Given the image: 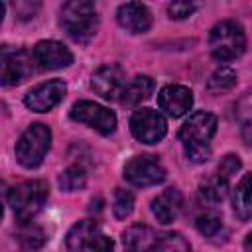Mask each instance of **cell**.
Returning <instances> with one entry per match:
<instances>
[{
	"label": "cell",
	"mask_w": 252,
	"mask_h": 252,
	"mask_svg": "<svg viewBox=\"0 0 252 252\" xmlns=\"http://www.w3.org/2000/svg\"><path fill=\"white\" fill-rule=\"evenodd\" d=\"M215 132H217L215 114L205 110L193 112L179 130V140L183 144L185 156L195 163L207 161L211 156V140Z\"/></svg>",
	"instance_id": "cell-1"
},
{
	"label": "cell",
	"mask_w": 252,
	"mask_h": 252,
	"mask_svg": "<svg viewBox=\"0 0 252 252\" xmlns=\"http://www.w3.org/2000/svg\"><path fill=\"white\" fill-rule=\"evenodd\" d=\"M59 26L77 43H87L93 39L98 28L96 6L89 0H71L61 6Z\"/></svg>",
	"instance_id": "cell-2"
},
{
	"label": "cell",
	"mask_w": 252,
	"mask_h": 252,
	"mask_svg": "<svg viewBox=\"0 0 252 252\" xmlns=\"http://www.w3.org/2000/svg\"><path fill=\"white\" fill-rule=\"evenodd\" d=\"M209 47L211 55L220 63H228L240 57L246 49V35L242 26L234 20H222L215 24L209 35Z\"/></svg>",
	"instance_id": "cell-3"
},
{
	"label": "cell",
	"mask_w": 252,
	"mask_h": 252,
	"mask_svg": "<svg viewBox=\"0 0 252 252\" xmlns=\"http://www.w3.org/2000/svg\"><path fill=\"white\" fill-rule=\"evenodd\" d=\"M49 195V187L41 179H32V181H22L14 185L8 191V203L20 222L32 220L43 207L45 199Z\"/></svg>",
	"instance_id": "cell-4"
},
{
	"label": "cell",
	"mask_w": 252,
	"mask_h": 252,
	"mask_svg": "<svg viewBox=\"0 0 252 252\" xmlns=\"http://www.w3.org/2000/svg\"><path fill=\"white\" fill-rule=\"evenodd\" d=\"M51 146V130L45 124H32L28 126L22 136L16 142V159L20 165L33 169L37 165H41L45 154L49 152Z\"/></svg>",
	"instance_id": "cell-5"
},
{
	"label": "cell",
	"mask_w": 252,
	"mask_h": 252,
	"mask_svg": "<svg viewBox=\"0 0 252 252\" xmlns=\"http://www.w3.org/2000/svg\"><path fill=\"white\" fill-rule=\"evenodd\" d=\"M65 244L69 252H112L114 250L112 238H108L102 232V228L91 219L79 220L77 224H73L71 230L67 232Z\"/></svg>",
	"instance_id": "cell-6"
},
{
	"label": "cell",
	"mask_w": 252,
	"mask_h": 252,
	"mask_svg": "<svg viewBox=\"0 0 252 252\" xmlns=\"http://www.w3.org/2000/svg\"><path fill=\"white\" fill-rule=\"evenodd\" d=\"M33 55L28 49L2 47L0 53V83L6 87L20 85L33 71Z\"/></svg>",
	"instance_id": "cell-7"
},
{
	"label": "cell",
	"mask_w": 252,
	"mask_h": 252,
	"mask_svg": "<svg viewBox=\"0 0 252 252\" xmlns=\"http://www.w3.org/2000/svg\"><path fill=\"white\" fill-rule=\"evenodd\" d=\"M165 167L156 156H134L124 165V179L138 187L158 185L165 179Z\"/></svg>",
	"instance_id": "cell-8"
},
{
	"label": "cell",
	"mask_w": 252,
	"mask_h": 252,
	"mask_svg": "<svg viewBox=\"0 0 252 252\" xmlns=\"http://www.w3.org/2000/svg\"><path fill=\"white\" fill-rule=\"evenodd\" d=\"M71 118L87 124L89 128L96 130L102 136H108L116 128V114L93 100H79L71 108Z\"/></svg>",
	"instance_id": "cell-9"
},
{
	"label": "cell",
	"mask_w": 252,
	"mask_h": 252,
	"mask_svg": "<svg viewBox=\"0 0 252 252\" xmlns=\"http://www.w3.org/2000/svg\"><path fill=\"white\" fill-rule=\"evenodd\" d=\"M130 130L142 144H158L167 134V122L158 110L140 108L130 118Z\"/></svg>",
	"instance_id": "cell-10"
},
{
	"label": "cell",
	"mask_w": 252,
	"mask_h": 252,
	"mask_svg": "<svg viewBox=\"0 0 252 252\" xmlns=\"http://www.w3.org/2000/svg\"><path fill=\"white\" fill-rule=\"evenodd\" d=\"M91 87L104 100H116V98H120V94H122V91L126 87L124 71L114 63L102 65L93 73Z\"/></svg>",
	"instance_id": "cell-11"
},
{
	"label": "cell",
	"mask_w": 252,
	"mask_h": 252,
	"mask_svg": "<svg viewBox=\"0 0 252 252\" xmlns=\"http://www.w3.org/2000/svg\"><path fill=\"white\" fill-rule=\"evenodd\" d=\"M67 93V87L61 79H51L47 83L37 85L24 96V104L33 112H49L57 106Z\"/></svg>",
	"instance_id": "cell-12"
},
{
	"label": "cell",
	"mask_w": 252,
	"mask_h": 252,
	"mask_svg": "<svg viewBox=\"0 0 252 252\" xmlns=\"http://www.w3.org/2000/svg\"><path fill=\"white\" fill-rule=\"evenodd\" d=\"M32 55L39 69H63L73 63V53L55 39H43L35 43Z\"/></svg>",
	"instance_id": "cell-13"
},
{
	"label": "cell",
	"mask_w": 252,
	"mask_h": 252,
	"mask_svg": "<svg viewBox=\"0 0 252 252\" xmlns=\"http://www.w3.org/2000/svg\"><path fill=\"white\" fill-rule=\"evenodd\" d=\"M158 104L167 116L179 118V116H183V114H187L191 110L193 93L183 85H167V87H163L159 91Z\"/></svg>",
	"instance_id": "cell-14"
},
{
	"label": "cell",
	"mask_w": 252,
	"mask_h": 252,
	"mask_svg": "<svg viewBox=\"0 0 252 252\" xmlns=\"http://www.w3.org/2000/svg\"><path fill=\"white\" fill-rule=\"evenodd\" d=\"M118 24L132 33H146L152 28V14L140 2H126L116 12Z\"/></svg>",
	"instance_id": "cell-15"
},
{
	"label": "cell",
	"mask_w": 252,
	"mask_h": 252,
	"mask_svg": "<svg viewBox=\"0 0 252 252\" xmlns=\"http://www.w3.org/2000/svg\"><path fill=\"white\" fill-rule=\"evenodd\" d=\"M183 207V195L175 187H167L163 193H159L152 201V213L161 224H169L179 217V211Z\"/></svg>",
	"instance_id": "cell-16"
},
{
	"label": "cell",
	"mask_w": 252,
	"mask_h": 252,
	"mask_svg": "<svg viewBox=\"0 0 252 252\" xmlns=\"http://www.w3.org/2000/svg\"><path fill=\"white\" fill-rule=\"evenodd\" d=\"M154 87L156 85H154V79L152 77H148V75H136V77H132L126 83V87H124V91L120 94V102L124 106H136V104H140L142 100H146L154 93Z\"/></svg>",
	"instance_id": "cell-17"
},
{
	"label": "cell",
	"mask_w": 252,
	"mask_h": 252,
	"mask_svg": "<svg viewBox=\"0 0 252 252\" xmlns=\"http://www.w3.org/2000/svg\"><path fill=\"white\" fill-rule=\"evenodd\" d=\"M158 234H154V230L150 226L144 224H134L130 226L124 234H122V242H124V252H148L154 244Z\"/></svg>",
	"instance_id": "cell-18"
},
{
	"label": "cell",
	"mask_w": 252,
	"mask_h": 252,
	"mask_svg": "<svg viewBox=\"0 0 252 252\" xmlns=\"http://www.w3.org/2000/svg\"><path fill=\"white\" fill-rule=\"evenodd\" d=\"M232 209L240 220H248L252 217V171L238 181L232 195Z\"/></svg>",
	"instance_id": "cell-19"
},
{
	"label": "cell",
	"mask_w": 252,
	"mask_h": 252,
	"mask_svg": "<svg viewBox=\"0 0 252 252\" xmlns=\"http://www.w3.org/2000/svg\"><path fill=\"white\" fill-rule=\"evenodd\" d=\"M226 195H228V179H224L222 175L207 177L199 185V197H201L203 203L217 205V203L224 201Z\"/></svg>",
	"instance_id": "cell-20"
},
{
	"label": "cell",
	"mask_w": 252,
	"mask_h": 252,
	"mask_svg": "<svg viewBox=\"0 0 252 252\" xmlns=\"http://www.w3.org/2000/svg\"><path fill=\"white\" fill-rule=\"evenodd\" d=\"M148 252H191V244L179 232L158 234Z\"/></svg>",
	"instance_id": "cell-21"
},
{
	"label": "cell",
	"mask_w": 252,
	"mask_h": 252,
	"mask_svg": "<svg viewBox=\"0 0 252 252\" xmlns=\"http://www.w3.org/2000/svg\"><path fill=\"white\" fill-rule=\"evenodd\" d=\"M236 85V73L230 67H219L207 81V89L213 94H222Z\"/></svg>",
	"instance_id": "cell-22"
},
{
	"label": "cell",
	"mask_w": 252,
	"mask_h": 252,
	"mask_svg": "<svg viewBox=\"0 0 252 252\" xmlns=\"http://www.w3.org/2000/svg\"><path fill=\"white\" fill-rule=\"evenodd\" d=\"M85 185H87V173L79 165H71V167H67L59 175V187H61V191L73 193V191L85 189Z\"/></svg>",
	"instance_id": "cell-23"
},
{
	"label": "cell",
	"mask_w": 252,
	"mask_h": 252,
	"mask_svg": "<svg viewBox=\"0 0 252 252\" xmlns=\"http://www.w3.org/2000/svg\"><path fill=\"white\" fill-rule=\"evenodd\" d=\"M16 236H18V240H20L28 250H35V248L43 246V242H45V232H43L39 226L26 224V222H24V226L18 230Z\"/></svg>",
	"instance_id": "cell-24"
},
{
	"label": "cell",
	"mask_w": 252,
	"mask_h": 252,
	"mask_svg": "<svg viewBox=\"0 0 252 252\" xmlns=\"http://www.w3.org/2000/svg\"><path fill=\"white\" fill-rule=\"evenodd\" d=\"M112 211L118 220L130 217L134 211V195L128 189H116L114 191V201H112Z\"/></svg>",
	"instance_id": "cell-25"
},
{
	"label": "cell",
	"mask_w": 252,
	"mask_h": 252,
	"mask_svg": "<svg viewBox=\"0 0 252 252\" xmlns=\"http://www.w3.org/2000/svg\"><path fill=\"white\" fill-rule=\"evenodd\" d=\"M195 226H197V230L201 234H205L207 238H213V236H217L222 230V219L217 213L209 211V213H203V215L197 217Z\"/></svg>",
	"instance_id": "cell-26"
},
{
	"label": "cell",
	"mask_w": 252,
	"mask_h": 252,
	"mask_svg": "<svg viewBox=\"0 0 252 252\" xmlns=\"http://www.w3.org/2000/svg\"><path fill=\"white\" fill-rule=\"evenodd\" d=\"M195 10H197V4H193V2H171V4L167 6V14H169L171 20L189 18Z\"/></svg>",
	"instance_id": "cell-27"
},
{
	"label": "cell",
	"mask_w": 252,
	"mask_h": 252,
	"mask_svg": "<svg viewBox=\"0 0 252 252\" xmlns=\"http://www.w3.org/2000/svg\"><path fill=\"white\" fill-rule=\"evenodd\" d=\"M240 159H238V156H234V154H228V156H224L222 159H220V163H219V175H222L224 179H228L232 173H236L238 169H240Z\"/></svg>",
	"instance_id": "cell-28"
},
{
	"label": "cell",
	"mask_w": 252,
	"mask_h": 252,
	"mask_svg": "<svg viewBox=\"0 0 252 252\" xmlns=\"http://www.w3.org/2000/svg\"><path fill=\"white\" fill-rule=\"evenodd\" d=\"M242 136L246 144H252V106L242 114Z\"/></svg>",
	"instance_id": "cell-29"
},
{
	"label": "cell",
	"mask_w": 252,
	"mask_h": 252,
	"mask_svg": "<svg viewBox=\"0 0 252 252\" xmlns=\"http://www.w3.org/2000/svg\"><path fill=\"white\" fill-rule=\"evenodd\" d=\"M244 248H246L248 252H252V232H250V234L244 238Z\"/></svg>",
	"instance_id": "cell-30"
},
{
	"label": "cell",
	"mask_w": 252,
	"mask_h": 252,
	"mask_svg": "<svg viewBox=\"0 0 252 252\" xmlns=\"http://www.w3.org/2000/svg\"><path fill=\"white\" fill-rule=\"evenodd\" d=\"M26 252H33V250H26Z\"/></svg>",
	"instance_id": "cell-31"
}]
</instances>
